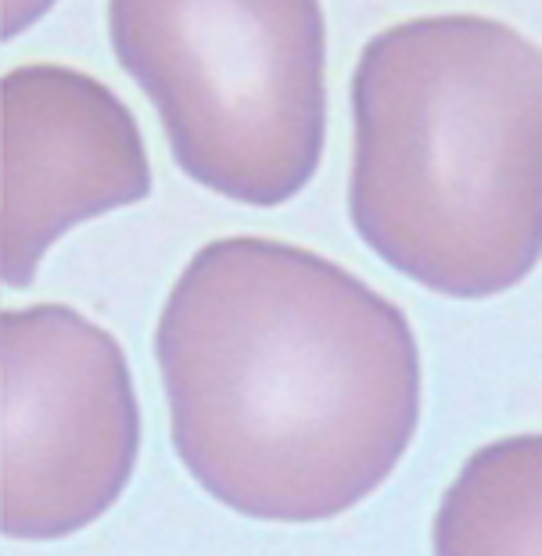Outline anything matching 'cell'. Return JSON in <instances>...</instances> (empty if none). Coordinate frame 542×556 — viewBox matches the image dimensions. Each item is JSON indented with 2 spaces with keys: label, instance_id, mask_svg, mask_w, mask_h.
Wrapping results in <instances>:
<instances>
[{
  "label": "cell",
  "instance_id": "cell-1",
  "mask_svg": "<svg viewBox=\"0 0 542 556\" xmlns=\"http://www.w3.org/2000/svg\"><path fill=\"white\" fill-rule=\"evenodd\" d=\"M155 356L176 456L259 520L345 514L420 420L406 316L331 258L266 238L205 244L173 283Z\"/></svg>",
  "mask_w": 542,
  "mask_h": 556
},
{
  "label": "cell",
  "instance_id": "cell-2",
  "mask_svg": "<svg viewBox=\"0 0 542 556\" xmlns=\"http://www.w3.org/2000/svg\"><path fill=\"white\" fill-rule=\"evenodd\" d=\"M349 212L388 266L489 299L542 255V51L481 15L392 26L352 76Z\"/></svg>",
  "mask_w": 542,
  "mask_h": 556
},
{
  "label": "cell",
  "instance_id": "cell-3",
  "mask_svg": "<svg viewBox=\"0 0 542 556\" xmlns=\"http://www.w3.org/2000/svg\"><path fill=\"white\" fill-rule=\"evenodd\" d=\"M119 65L176 165L244 205H280L324 155L320 0H109Z\"/></svg>",
  "mask_w": 542,
  "mask_h": 556
},
{
  "label": "cell",
  "instance_id": "cell-4",
  "mask_svg": "<svg viewBox=\"0 0 542 556\" xmlns=\"http://www.w3.org/2000/svg\"><path fill=\"white\" fill-rule=\"evenodd\" d=\"M0 531L65 539L119 503L140 453L126 352L68 305L0 309Z\"/></svg>",
  "mask_w": 542,
  "mask_h": 556
},
{
  "label": "cell",
  "instance_id": "cell-5",
  "mask_svg": "<svg viewBox=\"0 0 542 556\" xmlns=\"http://www.w3.org/2000/svg\"><path fill=\"white\" fill-rule=\"evenodd\" d=\"M151 191L134 112L101 79L18 65L0 79V288L22 291L76 223Z\"/></svg>",
  "mask_w": 542,
  "mask_h": 556
},
{
  "label": "cell",
  "instance_id": "cell-6",
  "mask_svg": "<svg viewBox=\"0 0 542 556\" xmlns=\"http://www.w3.org/2000/svg\"><path fill=\"white\" fill-rule=\"evenodd\" d=\"M434 556H542V434L467 459L434 517Z\"/></svg>",
  "mask_w": 542,
  "mask_h": 556
}]
</instances>
